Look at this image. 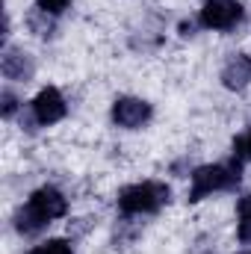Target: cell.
Listing matches in <instances>:
<instances>
[{
  "mask_svg": "<svg viewBox=\"0 0 251 254\" xmlns=\"http://www.w3.org/2000/svg\"><path fill=\"white\" fill-rule=\"evenodd\" d=\"M65 213H68V198L57 187H42L15 213V231L18 234H39L54 219H63Z\"/></svg>",
  "mask_w": 251,
  "mask_h": 254,
  "instance_id": "obj_1",
  "label": "cell"
},
{
  "mask_svg": "<svg viewBox=\"0 0 251 254\" xmlns=\"http://www.w3.org/2000/svg\"><path fill=\"white\" fill-rule=\"evenodd\" d=\"M243 181V163L237 157H231L228 163H216V166H198L192 172V190H189V201H204L213 192H228L237 190Z\"/></svg>",
  "mask_w": 251,
  "mask_h": 254,
  "instance_id": "obj_2",
  "label": "cell"
},
{
  "mask_svg": "<svg viewBox=\"0 0 251 254\" xmlns=\"http://www.w3.org/2000/svg\"><path fill=\"white\" fill-rule=\"evenodd\" d=\"M172 198V190L160 181H142V184H133L125 187L119 192V210L125 216H151L157 210H163Z\"/></svg>",
  "mask_w": 251,
  "mask_h": 254,
  "instance_id": "obj_3",
  "label": "cell"
},
{
  "mask_svg": "<svg viewBox=\"0 0 251 254\" xmlns=\"http://www.w3.org/2000/svg\"><path fill=\"white\" fill-rule=\"evenodd\" d=\"M198 21L207 30H234L243 21V6L237 0H207Z\"/></svg>",
  "mask_w": 251,
  "mask_h": 254,
  "instance_id": "obj_4",
  "label": "cell"
},
{
  "mask_svg": "<svg viewBox=\"0 0 251 254\" xmlns=\"http://www.w3.org/2000/svg\"><path fill=\"white\" fill-rule=\"evenodd\" d=\"M33 119L39 122V125H57V122H63L65 113H68V107H65V98L60 89H54V86H48V89H42L36 98H33Z\"/></svg>",
  "mask_w": 251,
  "mask_h": 254,
  "instance_id": "obj_5",
  "label": "cell"
},
{
  "mask_svg": "<svg viewBox=\"0 0 251 254\" xmlns=\"http://www.w3.org/2000/svg\"><path fill=\"white\" fill-rule=\"evenodd\" d=\"M151 119V104L148 101H142V98H116V104H113V122L119 127H125V130H136V127H142L145 122Z\"/></svg>",
  "mask_w": 251,
  "mask_h": 254,
  "instance_id": "obj_6",
  "label": "cell"
},
{
  "mask_svg": "<svg viewBox=\"0 0 251 254\" xmlns=\"http://www.w3.org/2000/svg\"><path fill=\"white\" fill-rule=\"evenodd\" d=\"M0 71H3L6 80H21V83H27V80H33V74H36V63H33L30 54H24V51L6 45V48H3V57H0Z\"/></svg>",
  "mask_w": 251,
  "mask_h": 254,
  "instance_id": "obj_7",
  "label": "cell"
},
{
  "mask_svg": "<svg viewBox=\"0 0 251 254\" xmlns=\"http://www.w3.org/2000/svg\"><path fill=\"white\" fill-rule=\"evenodd\" d=\"M251 80V60L249 57H231L228 65L222 68V83H225V89H231V92H243L246 86H249Z\"/></svg>",
  "mask_w": 251,
  "mask_h": 254,
  "instance_id": "obj_8",
  "label": "cell"
},
{
  "mask_svg": "<svg viewBox=\"0 0 251 254\" xmlns=\"http://www.w3.org/2000/svg\"><path fill=\"white\" fill-rule=\"evenodd\" d=\"M27 24H30V30L36 33V36H42V39H48V36H54V30H57V24H54V15L51 12H45V9H33L30 15H27Z\"/></svg>",
  "mask_w": 251,
  "mask_h": 254,
  "instance_id": "obj_9",
  "label": "cell"
},
{
  "mask_svg": "<svg viewBox=\"0 0 251 254\" xmlns=\"http://www.w3.org/2000/svg\"><path fill=\"white\" fill-rule=\"evenodd\" d=\"M237 213H240L237 237H240V243H251V195H243V198H240Z\"/></svg>",
  "mask_w": 251,
  "mask_h": 254,
  "instance_id": "obj_10",
  "label": "cell"
},
{
  "mask_svg": "<svg viewBox=\"0 0 251 254\" xmlns=\"http://www.w3.org/2000/svg\"><path fill=\"white\" fill-rule=\"evenodd\" d=\"M30 254H74V249H71L68 240H48V243L36 246Z\"/></svg>",
  "mask_w": 251,
  "mask_h": 254,
  "instance_id": "obj_11",
  "label": "cell"
},
{
  "mask_svg": "<svg viewBox=\"0 0 251 254\" xmlns=\"http://www.w3.org/2000/svg\"><path fill=\"white\" fill-rule=\"evenodd\" d=\"M234 157H237L240 163H249L251 160V127L243 133V136L234 139Z\"/></svg>",
  "mask_w": 251,
  "mask_h": 254,
  "instance_id": "obj_12",
  "label": "cell"
},
{
  "mask_svg": "<svg viewBox=\"0 0 251 254\" xmlns=\"http://www.w3.org/2000/svg\"><path fill=\"white\" fill-rule=\"evenodd\" d=\"M15 110H18V98H15L9 89H3V95H0V116H3V119H12Z\"/></svg>",
  "mask_w": 251,
  "mask_h": 254,
  "instance_id": "obj_13",
  "label": "cell"
},
{
  "mask_svg": "<svg viewBox=\"0 0 251 254\" xmlns=\"http://www.w3.org/2000/svg\"><path fill=\"white\" fill-rule=\"evenodd\" d=\"M68 3H71V0H36V6L45 9V12H51V15H60Z\"/></svg>",
  "mask_w": 251,
  "mask_h": 254,
  "instance_id": "obj_14",
  "label": "cell"
},
{
  "mask_svg": "<svg viewBox=\"0 0 251 254\" xmlns=\"http://www.w3.org/2000/svg\"><path fill=\"white\" fill-rule=\"evenodd\" d=\"M195 33V21H184L181 24V36H192Z\"/></svg>",
  "mask_w": 251,
  "mask_h": 254,
  "instance_id": "obj_15",
  "label": "cell"
},
{
  "mask_svg": "<svg viewBox=\"0 0 251 254\" xmlns=\"http://www.w3.org/2000/svg\"><path fill=\"white\" fill-rule=\"evenodd\" d=\"M240 254H251V252H240Z\"/></svg>",
  "mask_w": 251,
  "mask_h": 254,
  "instance_id": "obj_16",
  "label": "cell"
}]
</instances>
